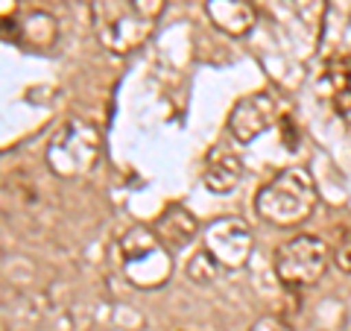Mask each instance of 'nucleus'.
I'll return each mask as SVG.
<instances>
[{"mask_svg": "<svg viewBox=\"0 0 351 331\" xmlns=\"http://www.w3.org/2000/svg\"><path fill=\"white\" fill-rule=\"evenodd\" d=\"M334 80V94H337V109L348 112L351 109V62H339L331 68Z\"/></svg>", "mask_w": 351, "mask_h": 331, "instance_id": "11", "label": "nucleus"}, {"mask_svg": "<svg viewBox=\"0 0 351 331\" xmlns=\"http://www.w3.org/2000/svg\"><path fill=\"white\" fill-rule=\"evenodd\" d=\"M240 176H243V161H240L237 150L228 147V144H217L208 150L205 164H202V182L211 194L217 196H226L232 194Z\"/></svg>", "mask_w": 351, "mask_h": 331, "instance_id": "8", "label": "nucleus"}, {"mask_svg": "<svg viewBox=\"0 0 351 331\" xmlns=\"http://www.w3.org/2000/svg\"><path fill=\"white\" fill-rule=\"evenodd\" d=\"M205 12L219 32L234 38L255 27V6L249 0H205Z\"/></svg>", "mask_w": 351, "mask_h": 331, "instance_id": "10", "label": "nucleus"}, {"mask_svg": "<svg viewBox=\"0 0 351 331\" xmlns=\"http://www.w3.org/2000/svg\"><path fill=\"white\" fill-rule=\"evenodd\" d=\"M249 331H290V328H287V323H281L278 317H261V319H255V326Z\"/></svg>", "mask_w": 351, "mask_h": 331, "instance_id": "15", "label": "nucleus"}, {"mask_svg": "<svg viewBox=\"0 0 351 331\" xmlns=\"http://www.w3.org/2000/svg\"><path fill=\"white\" fill-rule=\"evenodd\" d=\"M276 124V97L269 91L246 94L228 112V132L237 144H252Z\"/></svg>", "mask_w": 351, "mask_h": 331, "instance_id": "7", "label": "nucleus"}, {"mask_svg": "<svg viewBox=\"0 0 351 331\" xmlns=\"http://www.w3.org/2000/svg\"><path fill=\"white\" fill-rule=\"evenodd\" d=\"M331 264V249L319 235H295L276 249L272 270L287 288H311L325 275Z\"/></svg>", "mask_w": 351, "mask_h": 331, "instance_id": "5", "label": "nucleus"}, {"mask_svg": "<svg viewBox=\"0 0 351 331\" xmlns=\"http://www.w3.org/2000/svg\"><path fill=\"white\" fill-rule=\"evenodd\" d=\"M313 208H316V182L311 170L299 168V164L281 168L255 196V212L278 229H293L304 223L313 214Z\"/></svg>", "mask_w": 351, "mask_h": 331, "instance_id": "2", "label": "nucleus"}, {"mask_svg": "<svg viewBox=\"0 0 351 331\" xmlns=\"http://www.w3.org/2000/svg\"><path fill=\"white\" fill-rule=\"evenodd\" d=\"M167 0H91L97 41L114 56H129L152 38Z\"/></svg>", "mask_w": 351, "mask_h": 331, "instance_id": "1", "label": "nucleus"}, {"mask_svg": "<svg viewBox=\"0 0 351 331\" xmlns=\"http://www.w3.org/2000/svg\"><path fill=\"white\" fill-rule=\"evenodd\" d=\"M325 6H328V0H293L295 15H299L311 30H319L322 27Z\"/></svg>", "mask_w": 351, "mask_h": 331, "instance_id": "13", "label": "nucleus"}, {"mask_svg": "<svg viewBox=\"0 0 351 331\" xmlns=\"http://www.w3.org/2000/svg\"><path fill=\"white\" fill-rule=\"evenodd\" d=\"M152 231L164 240V247L170 252H182L184 247L193 244L196 235H199V223H196V217L184 205H167L158 214Z\"/></svg>", "mask_w": 351, "mask_h": 331, "instance_id": "9", "label": "nucleus"}, {"mask_svg": "<svg viewBox=\"0 0 351 331\" xmlns=\"http://www.w3.org/2000/svg\"><path fill=\"white\" fill-rule=\"evenodd\" d=\"M217 273H219V267H217L214 258L208 255L205 249H199V252H196V255L188 261V275H191V282H196V284L214 282V279H217Z\"/></svg>", "mask_w": 351, "mask_h": 331, "instance_id": "12", "label": "nucleus"}, {"mask_svg": "<svg viewBox=\"0 0 351 331\" xmlns=\"http://www.w3.org/2000/svg\"><path fill=\"white\" fill-rule=\"evenodd\" d=\"M334 264L343 273H351V231H346V235L339 238V244L334 249Z\"/></svg>", "mask_w": 351, "mask_h": 331, "instance_id": "14", "label": "nucleus"}, {"mask_svg": "<svg viewBox=\"0 0 351 331\" xmlns=\"http://www.w3.org/2000/svg\"><path fill=\"white\" fill-rule=\"evenodd\" d=\"M202 249L219 270H237L249 261L255 238L240 217H217L202 229Z\"/></svg>", "mask_w": 351, "mask_h": 331, "instance_id": "6", "label": "nucleus"}, {"mask_svg": "<svg viewBox=\"0 0 351 331\" xmlns=\"http://www.w3.org/2000/svg\"><path fill=\"white\" fill-rule=\"evenodd\" d=\"M120 270L138 290L164 288L173 273V255L164 240L147 226H132L120 235Z\"/></svg>", "mask_w": 351, "mask_h": 331, "instance_id": "3", "label": "nucleus"}, {"mask_svg": "<svg viewBox=\"0 0 351 331\" xmlns=\"http://www.w3.org/2000/svg\"><path fill=\"white\" fill-rule=\"evenodd\" d=\"M103 152V135L91 120L71 117L53 132L47 144V164L59 179H80L97 164Z\"/></svg>", "mask_w": 351, "mask_h": 331, "instance_id": "4", "label": "nucleus"}]
</instances>
